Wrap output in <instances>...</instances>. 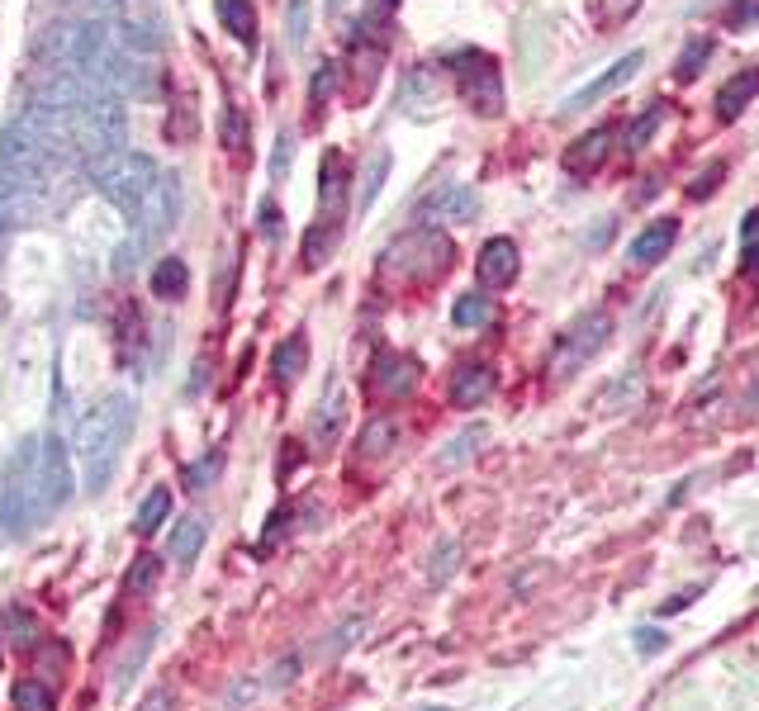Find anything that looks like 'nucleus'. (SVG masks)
<instances>
[{"mask_svg":"<svg viewBox=\"0 0 759 711\" xmlns=\"http://www.w3.org/2000/svg\"><path fill=\"white\" fill-rule=\"evenodd\" d=\"M133 418L138 413H133L129 394L100 399L91 413L81 418V427H77V460H81V479H86V489H91V493H100L104 484H110L119 455H123V447H129V437H133Z\"/></svg>","mask_w":759,"mask_h":711,"instance_id":"obj_1","label":"nucleus"},{"mask_svg":"<svg viewBox=\"0 0 759 711\" xmlns=\"http://www.w3.org/2000/svg\"><path fill=\"white\" fill-rule=\"evenodd\" d=\"M81 176L91 181L104 200H110L119 213H138L143 194L157 181V162L148 152H133V148H114V152H91L81 157Z\"/></svg>","mask_w":759,"mask_h":711,"instance_id":"obj_2","label":"nucleus"},{"mask_svg":"<svg viewBox=\"0 0 759 711\" xmlns=\"http://www.w3.org/2000/svg\"><path fill=\"white\" fill-rule=\"evenodd\" d=\"M39 447L43 437H24L6 460V484H0V522L6 531H29L43 522V489H39Z\"/></svg>","mask_w":759,"mask_h":711,"instance_id":"obj_3","label":"nucleus"},{"mask_svg":"<svg viewBox=\"0 0 759 711\" xmlns=\"http://www.w3.org/2000/svg\"><path fill=\"white\" fill-rule=\"evenodd\" d=\"M451 257L456 252H451V238L447 233H437V228H413V233H403L399 242H390V252L380 257V266H385V276L422 284V280L447 276Z\"/></svg>","mask_w":759,"mask_h":711,"instance_id":"obj_4","label":"nucleus"},{"mask_svg":"<svg viewBox=\"0 0 759 711\" xmlns=\"http://www.w3.org/2000/svg\"><path fill=\"white\" fill-rule=\"evenodd\" d=\"M447 67L456 71V86H461V100L470 104L480 119H493L503 110V81H499V62L480 48H461L447 52Z\"/></svg>","mask_w":759,"mask_h":711,"instance_id":"obj_5","label":"nucleus"},{"mask_svg":"<svg viewBox=\"0 0 759 711\" xmlns=\"http://www.w3.org/2000/svg\"><path fill=\"white\" fill-rule=\"evenodd\" d=\"M612 337V313L608 309H589V313H579L570 328L560 332V342H556V356H551V380H570V375H579L598 351H603V342Z\"/></svg>","mask_w":759,"mask_h":711,"instance_id":"obj_6","label":"nucleus"},{"mask_svg":"<svg viewBox=\"0 0 759 711\" xmlns=\"http://www.w3.org/2000/svg\"><path fill=\"white\" fill-rule=\"evenodd\" d=\"M176 219H181V176H176V171H157L152 190L143 194V204H138V213H133L129 242H138L143 252H152V242H162L176 228Z\"/></svg>","mask_w":759,"mask_h":711,"instance_id":"obj_7","label":"nucleus"},{"mask_svg":"<svg viewBox=\"0 0 759 711\" xmlns=\"http://www.w3.org/2000/svg\"><path fill=\"white\" fill-rule=\"evenodd\" d=\"M39 489H43V522L72 498V451L62 447V437H43L39 447Z\"/></svg>","mask_w":759,"mask_h":711,"instance_id":"obj_8","label":"nucleus"},{"mask_svg":"<svg viewBox=\"0 0 759 711\" xmlns=\"http://www.w3.org/2000/svg\"><path fill=\"white\" fill-rule=\"evenodd\" d=\"M641 67H646V52H627V58H617V62H612V67L603 71V77H598V81H589L585 91H575L570 100H565V114H575V110H589V104H598L603 96L622 91V86H627L631 77H637Z\"/></svg>","mask_w":759,"mask_h":711,"instance_id":"obj_9","label":"nucleus"},{"mask_svg":"<svg viewBox=\"0 0 759 711\" xmlns=\"http://www.w3.org/2000/svg\"><path fill=\"white\" fill-rule=\"evenodd\" d=\"M418 213L428 223H470L475 213H480V194H475L470 186H441V190H432L428 200H422Z\"/></svg>","mask_w":759,"mask_h":711,"instance_id":"obj_10","label":"nucleus"},{"mask_svg":"<svg viewBox=\"0 0 759 711\" xmlns=\"http://www.w3.org/2000/svg\"><path fill=\"white\" fill-rule=\"evenodd\" d=\"M518 242L513 238H489L480 247V261H475V271H480V284H489V290H508V284L518 280Z\"/></svg>","mask_w":759,"mask_h":711,"instance_id":"obj_11","label":"nucleus"},{"mask_svg":"<svg viewBox=\"0 0 759 711\" xmlns=\"http://www.w3.org/2000/svg\"><path fill=\"white\" fill-rule=\"evenodd\" d=\"M370 380H376V394H385V399H403V394H413V384H418V361L385 351L380 361H376V370H370Z\"/></svg>","mask_w":759,"mask_h":711,"instance_id":"obj_12","label":"nucleus"},{"mask_svg":"<svg viewBox=\"0 0 759 711\" xmlns=\"http://www.w3.org/2000/svg\"><path fill=\"white\" fill-rule=\"evenodd\" d=\"M608 152H612V129L603 123V129H589L585 138L570 142V152H565V171L570 176H593L608 162Z\"/></svg>","mask_w":759,"mask_h":711,"instance_id":"obj_13","label":"nucleus"},{"mask_svg":"<svg viewBox=\"0 0 759 711\" xmlns=\"http://www.w3.org/2000/svg\"><path fill=\"white\" fill-rule=\"evenodd\" d=\"M675 238H679V223H675V219H656L637 242H631L627 261H631V266H660V261L669 257V247H675Z\"/></svg>","mask_w":759,"mask_h":711,"instance_id":"obj_14","label":"nucleus"},{"mask_svg":"<svg viewBox=\"0 0 759 711\" xmlns=\"http://www.w3.org/2000/svg\"><path fill=\"white\" fill-rule=\"evenodd\" d=\"M342 204H347V162H342V152H328L319 167V209L338 223Z\"/></svg>","mask_w":759,"mask_h":711,"instance_id":"obj_15","label":"nucleus"},{"mask_svg":"<svg viewBox=\"0 0 759 711\" xmlns=\"http://www.w3.org/2000/svg\"><path fill=\"white\" fill-rule=\"evenodd\" d=\"M755 96H759V67L736 71V77H731V81L717 91V114L731 123V119H740V114H746V104H750Z\"/></svg>","mask_w":759,"mask_h":711,"instance_id":"obj_16","label":"nucleus"},{"mask_svg":"<svg viewBox=\"0 0 759 711\" xmlns=\"http://www.w3.org/2000/svg\"><path fill=\"white\" fill-rule=\"evenodd\" d=\"M493 394V370L489 365H461L451 380V403L456 408H480Z\"/></svg>","mask_w":759,"mask_h":711,"instance_id":"obj_17","label":"nucleus"},{"mask_svg":"<svg viewBox=\"0 0 759 711\" xmlns=\"http://www.w3.org/2000/svg\"><path fill=\"white\" fill-rule=\"evenodd\" d=\"M338 252V223L332 219H319L304 233V252H299V261L309 266V271H319V266H328V257Z\"/></svg>","mask_w":759,"mask_h":711,"instance_id":"obj_18","label":"nucleus"},{"mask_svg":"<svg viewBox=\"0 0 759 711\" xmlns=\"http://www.w3.org/2000/svg\"><path fill=\"white\" fill-rule=\"evenodd\" d=\"M214 10H219L223 29L233 33L238 43H257V10H252V0H214Z\"/></svg>","mask_w":759,"mask_h":711,"instance_id":"obj_19","label":"nucleus"},{"mask_svg":"<svg viewBox=\"0 0 759 711\" xmlns=\"http://www.w3.org/2000/svg\"><path fill=\"white\" fill-rule=\"evenodd\" d=\"M200 545H204V522H200V518H186L181 527L171 531V541H167V560H171V564H196Z\"/></svg>","mask_w":759,"mask_h":711,"instance_id":"obj_20","label":"nucleus"},{"mask_svg":"<svg viewBox=\"0 0 759 711\" xmlns=\"http://www.w3.org/2000/svg\"><path fill=\"white\" fill-rule=\"evenodd\" d=\"M395 441H399L395 418H370V422H366V432H361V441H357V455L380 460V455H390V451H395Z\"/></svg>","mask_w":759,"mask_h":711,"instance_id":"obj_21","label":"nucleus"},{"mask_svg":"<svg viewBox=\"0 0 759 711\" xmlns=\"http://www.w3.org/2000/svg\"><path fill=\"white\" fill-rule=\"evenodd\" d=\"M366 631V612H347L342 621H338V627H332L328 635H323V645H319V654H323V660H342V654L351 650V645H357V635Z\"/></svg>","mask_w":759,"mask_h":711,"instance_id":"obj_22","label":"nucleus"},{"mask_svg":"<svg viewBox=\"0 0 759 711\" xmlns=\"http://www.w3.org/2000/svg\"><path fill=\"white\" fill-rule=\"evenodd\" d=\"M186 284H190V271H186L181 257L157 261V271H152V294H157V299H181Z\"/></svg>","mask_w":759,"mask_h":711,"instance_id":"obj_23","label":"nucleus"},{"mask_svg":"<svg viewBox=\"0 0 759 711\" xmlns=\"http://www.w3.org/2000/svg\"><path fill=\"white\" fill-rule=\"evenodd\" d=\"M385 176H390V152H370V162H366V176H361V190H357V209L366 213L370 204L380 200V186H385Z\"/></svg>","mask_w":759,"mask_h":711,"instance_id":"obj_24","label":"nucleus"},{"mask_svg":"<svg viewBox=\"0 0 759 711\" xmlns=\"http://www.w3.org/2000/svg\"><path fill=\"white\" fill-rule=\"evenodd\" d=\"M660 119H665V104H650V110H641L637 119L627 123V152H646L650 148V138H656V129H660Z\"/></svg>","mask_w":759,"mask_h":711,"instance_id":"obj_25","label":"nucleus"},{"mask_svg":"<svg viewBox=\"0 0 759 711\" xmlns=\"http://www.w3.org/2000/svg\"><path fill=\"white\" fill-rule=\"evenodd\" d=\"M299 370H304V337H290V342H280L276 347V361H271V375L280 380V384H290Z\"/></svg>","mask_w":759,"mask_h":711,"instance_id":"obj_26","label":"nucleus"},{"mask_svg":"<svg viewBox=\"0 0 759 711\" xmlns=\"http://www.w3.org/2000/svg\"><path fill=\"white\" fill-rule=\"evenodd\" d=\"M708 58H712V39H688V48L679 52V67H675V77L679 81H698L702 77V67H708Z\"/></svg>","mask_w":759,"mask_h":711,"instance_id":"obj_27","label":"nucleus"},{"mask_svg":"<svg viewBox=\"0 0 759 711\" xmlns=\"http://www.w3.org/2000/svg\"><path fill=\"white\" fill-rule=\"evenodd\" d=\"M167 512H171V493L167 489H152L148 498H143V508H138V537H148V531H157L167 522Z\"/></svg>","mask_w":759,"mask_h":711,"instance_id":"obj_28","label":"nucleus"},{"mask_svg":"<svg viewBox=\"0 0 759 711\" xmlns=\"http://www.w3.org/2000/svg\"><path fill=\"white\" fill-rule=\"evenodd\" d=\"M489 437V427L485 422H475V427H466V432L461 437H456L451 441V447L447 451H441V465H447V470H456V465H466V460H470V451L475 447H480V441Z\"/></svg>","mask_w":759,"mask_h":711,"instance_id":"obj_29","label":"nucleus"},{"mask_svg":"<svg viewBox=\"0 0 759 711\" xmlns=\"http://www.w3.org/2000/svg\"><path fill=\"white\" fill-rule=\"evenodd\" d=\"M489 299L485 294H461V299H456V309H451V323L456 328H485L489 323Z\"/></svg>","mask_w":759,"mask_h":711,"instance_id":"obj_30","label":"nucleus"},{"mask_svg":"<svg viewBox=\"0 0 759 711\" xmlns=\"http://www.w3.org/2000/svg\"><path fill=\"white\" fill-rule=\"evenodd\" d=\"M456 564H461V541H441L437 550H432V560H428V579L432 583H447L451 574H456Z\"/></svg>","mask_w":759,"mask_h":711,"instance_id":"obj_31","label":"nucleus"},{"mask_svg":"<svg viewBox=\"0 0 759 711\" xmlns=\"http://www.w3.org/2000/svg\"><path fill=\"white\" fill-rule=\"evenodd\" d=\"M219 138H223V148L233 152V157L247 152V119L233 110V104H228V110L219 114Z\"/></svg>","mask_w":759,"mask_h":711,"instance_id":"obj_32","label":"nucleus"},{"mask_svg":"<svg viewBox=\"0 0 759 711\" xmlns=\"http://www.w3.org/2000/svg\"><path fill=\"white\" fill-rule=\"evenodd\" d=\"M14 711H52V692L39 679L14 683Z\"/></svg>","mask_w":759,"mask_h":711,"instance_id":"obj_33","label":"nucleus"},{"mask_svg":"<svg viewBox=\"0 0 759 711\" xmlns=\"http://www.w3.org/2000/svg\"><path fill=\"white\" fill-rule=\"evenodd\" d=\"M380 62H385V52H380V48H370V52H366V48H357V100L376 91Z\"/></svg>","mask_w":759,"mask_h":711,"instance_id":"obj_34","label":"nucleus"},{"mask_svg":"<svg viewBox=\"0 0 759 711\" xmlns=\"http://www.w3.org/2000/svg\"><path fill=\"white\" fill-rule=\"evenodd\" d=\"M637 10H641V0H598L593 20L603 24V29H617V24H627Z\"/></svg>","mask_w":759,"mask_h":711,"instance_id":"obj_35","label":"nucleus"},{"mask_svg":"<svg viewBox=\"0 0 759 711\" xmlns=\"http://www.w3.org/2000/svg\"><path fill=\"white\" fill-rule=\"evenodd\" d=\"M338 91V62H319L313 67V86H309V104L313 110H323V100Z\"/></svg>","mask_w":759,"mask_h":711,"instance_id":"obj_36","label":"nucleus"},{"mask_svg":"<svg viewBox=\"0 0 759 711\" xmlns=\"http://www.w3.org/2000/svg\"><path fill=\"white\" fill-rule=\"evenodd\" d=\"M750 24H759V0H736V6L727 10V29H750Z\"/></svg>","mask_w":759,"mask_h":711,"instance_id":"obj_37","label":"nucleus"},{"mask_svg":"<svg viewBox=\"0 0 759 711\" xmlns=\"http://www.w3.org/2000/svg\"><path fill=\"white\" fill-rule=\"evenodd\" d=\"M338 422H342V403L332 399V408H328V403L319 408V422H313V437H319V441H332V437H338Z\"/></svg>","mask_w":759,"mask_h":711,"instance_id":"obj_38","label":"nucleus"},{"mask_svg":"<svg viewBox=\"0 0 759 711\" xmlns=\"http://www.w3.org/2000/svg\"><path fill=\"white\" fill-rule=\"evenodd\" d=\"M219 465H223V460H219V455H204V460H200V465H190V470H186V484H190V493H200V489L209 484V479H214V474H219Z\"/></svg>","mask_w":759,"mask_h":711,"instance_id":"obj_39","label":"nucleus"},{"mask_svg":"<svg viewBox=\"0 0 759 711\" xmlns=\"http://www.w3.org/2000/svg\"><path fill=\"white\" fill-rule=\"evenodd\" d=\"M390 20H395V0H370L361 29H380V24H390Z\"/></svg>","mask_w":759,"mask_h":711,"instance_id":"obj_40","label":"nucleus"},{"mask_svg":"<svg viewBox=\"0 0 759 711\" xmlns=\"http://www.w3.org/2000/svg\"><path fill=\"white\" fill-rule=\"evenodd\" d=\"M717 181H721V162H712L708 171L698 176L693 186H688V194H693V200H712V190H717Z\"/></svg>","mask_w":759,"mask_h":711,"instance_id":"obj_41","label":"nucleus"},{"mask_svg":"<svg viewBox=\"0 0 759 711\" xmlns=\"http://www.w3.org/2000/svg\"><path fill=\"white\" fill-rule=\"evenodd\" d=\"M133 711H176V692H171L167 683H162V688H152V692H148V698H143V702H138Z\"/></svg>","mask_w":759,"mask_h":711,"instance_id":"obj_42","label":"nucleus"},{"mask_svg":"<svg viewBox=\"0 0 759 711\" xmlns=\"http://www.w3.org/2000/svg\"><path fill=\"white\" fill-rule=\"evenodd\" d=\"M304 29H309V6L304 0H294L290 6V43L294 48H304Z\"/></svg>","mask_w":759,"mask_h":711,"instance_id":"obj_43","label":"nucleus"},{"mask_svg":"<svg viewBox=\"0 0 759 711\" xmlns=\"http://www.w3.org/2000/svg\"><path fill=\"white\" fill-rule=\"evenodd\" d=\"M290 162H294V138H290V133H280V138H276L271 171H276V176H286V167H290Z\"/></svg>","mask_w":759,"mask_h":711,"instance_id":"obj_44","label":"nucleus"},{"mask_svg":"<svg viewBox=\"0 0 759 711\" xmlns=\"http://www.w3.org/2000/svg\"><path fill=\"white\" fill-rule=\"evenodd\" d=\"M294 673H299V660H280L261 683H267V688H286V679H294Z\"/></svg>","mask_w":759,"mask_h":711,"instance_id":"obj_45","label":"nucleus"},{"mask_svg":"<svg viewBox=\"0 0 759 711\" xmlns=\"http://www.w3.org/2000/svg\"><path fill=\"white\" fill-rule=\"evenodd\" d=\"M96 20H123V0H91Z\"/></svg>","mask_w":759,"mask_h":711,"instance_id":"obj_46","label":"nucleus"},{"mask_svg":"<svg viewBox=\"0 0 759 711\" xmlns=\"http://www.w3.org/2000/svg\"><path fill=\"white\" fill-rule=\"evenodd\" d=\"M152 569H157L152 560H138L133 574H129V589H148V583H152Z\"/></svg>","mask_w":759,"mask_h":711,"instance_id":"obj_47","label":"nucleus"},{"mask_svg":"<svg viewBox=\"0 0 759 711\" xmlns=\"http://www.w3.org/2000/svg\"><path fill=\"white\" fill-rule=\"evenodd\" d=\"M740 271H746L750 280H759V238L746 242V257H740Z\"/></svg>","mask_w":759,"mask_h":711,"instance_id":"obj_48","label":"nucleus"},{"mask_svg":"<svg viewBox=\"0 0 759 711\" xmlns=\"http://www.w3.org/2000/svg\"><path fill=\"white\" fill-rule=\"evenodd\" d=\"M740 238H746V242H755V238H759V209H750V213H746V223H740Z\"/></svg>","mask_w":759,"mask_h":711,"instance_id":"obj_49","label":"nucleus"},{"mask_svg":"<svg viewBox=\"0 0 759 711\" xmlns=\"http://www.w3.org/2000/svg\"><path fill=\"white\" fill-rule=\"evenodd\" d=\"M328 6H332V10H342V6H347V0H328Z\"/></svg>","mask_w":759,"mask_h":711,"instance_id":"obj_50","label":"nucleus"}]
</instances>
